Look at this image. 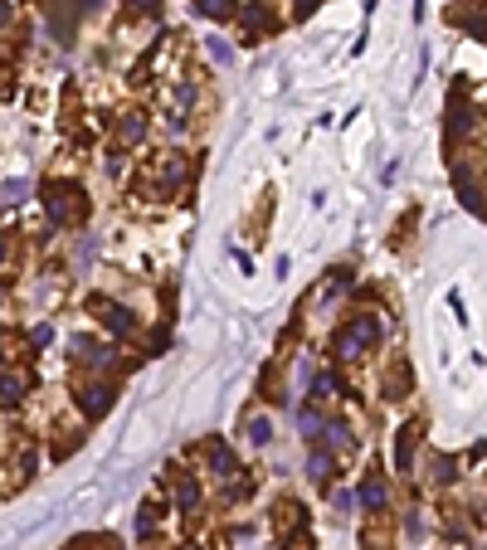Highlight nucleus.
<instances>
[{
  "mask_svg": "<svg viewBox=\"0 0 487 550\" xmlns=\"http://www.w3.org/2000/svg\"><path fill=\"white\" fill-rule=\"evenodd\" d=\"M376 336H380L376 317H356V322H351V331H341V341H336V351H341L346 360H356V356H366V351L376 346Z\"/></svg>",
  "mask_w": 487,
  "mask_h": 550,
  "instance_id": "obj_1",
  "label": "nucleus"
},
{
  "mask_svg": "<svg viewBox=\"0 0 487 550\" xmlns=\"http://www.w3.org/2000/svg\"><path fill=\"white\" fill-rule=\"evenodd\" d=\"M108 404H112V389L108 385H88V389H83V409H88V419H98Z\"/></svg>",
  "mask_w": 487,
  "mask_h": 550,
  "instance_id": "obj_2",
  "label": "nucleus"
},
{
  "mask_svg": "<svg viewBox=\"0 0 487 550\" xmlns=\"http://www.w3.org/2000/svg\"><path fill=\"white\" fill-rule=\"evenodd\" d=\"M414 434H419V424H405L400 429V448H395V468L409 472V453H414Z\"/></svg>",
  "mask_w": 487,
  "mask_h": 550,
  "instance_id": "obj_3",
  "label": "nucleus"
},
{
  "mask_svg": "<svg viewBox=\"0 0 487 550\" xmlns=\"http://www.w3.org/2000/svg\"><path fill=\"white\" fill-rule=\"evenodd\" d=\"M458 195H463V205L473 210V215H487V200H483V190L468 180V175H458Z\"/></svg>",
  "mask_w": 487,
  "mask_h": 550,
  "instance_id": "obj_4",
  "label": "nucleus"
},
{
  "mask_svg": "<svg viewBox=\"0 0 487 550\" xmlns=\"http://www.w3.org/2000/svg\"><path fill=\"white\" fill-rule=\"evenodd\" d=\"M69 200H74V185H49V215L54 220L69 215Z\"/></svg>",
  "mask_w": 487,
  "mask_h": 550,
  "instance_id": "obj_5",
  "label": "nucleus"
},
{
  "mask_svg": "<svg viewBox=\"0 0 487 550\" xmlns=\"http://www.w3.org/2000/svg\"><path fill=\"white\" fill-rule=\"evenodd\" d=\"M361 501H366L371 511H380V506H385V482H380V477H371V482L361 487Z\"/></svg>",
  "mask_w": 487,
  "mask_h": 550,
  "instance_id": "obj_6",
  "label": "nucleus"
},
{
  "mask_svg": "<svg viewBox=\"0 0 487 550\" xmlns=\"http://www.w3.org/2000/svg\"><path fill=\"white\" fill-rule=\"evenodd\" d=\"M20 394H25V375H0V399L5 404H15Z\"/></svg>",
  "mask_w": 487,
  "mask_h": 550,
  "instance_id": "obj_7",
  "label": "nucleus"
},
{
  "mask_svg": "<svg viewBox=\"0 0 487 550\" xmlns=\"http://www.w3.org/2000/svg\"><path fill=\"white\" fill-rule=\"evenodd\" d=\"M307 472H312L317 482H326V472H331V458H326V448H312V458H307Z\"/></svg>",
  "mask_w": 487,
  "mask_h": 550,
  "instance_id": "obj_8",
  "label": "nucleus"
},
{
  "mask_svg": "<svg viewBox=\"0 0 487 550\" xmlns=\"http://www.w3.org/2000/svg\"><path fill=\"white\" fill-rule=\"evenodd\" d=\"M210 463H215V472H224V477L234 472V458H229V448H224V443H215V448H210Z\"/></svg>",
  "mask_w": 487,
  "mask_h": 550,
  "instance_id": "obj_9",
  "label": "nucleus"
},
{
  "mask_svg": "<svg viewBox=\"0 0 487 550\" xmlns=\"http://www.w3.org/2000/svg\"><path fill=\"white\" fill-rule=\"evenodd\" d=\"M103 322H108L112 331H122V336H127V331H132V317H127V312H122V307H108V317H103Z\"/></svg>",
  "mask_w": 487,
  "mask_h": 550,
  "instance_id": "obj_10",
  "label": "nucleus"
},
{
  "mask_svg": "<svg viewBox=\"0 0 487 550\" xmlns=\"http://www.w3.org/2000/svg\"><path fill=\"white\" fill-rule=\"evenodd\" d=\"M229 10H234L229 0H200V15H210V20H224Z\"/></svg>",
  "mask_w": 487,
  "mask_h": 550,
  "instance_id": "obj_11",
  "label": "nucleus"
},
{
  "mask_svg": "<svg viewBox=\"0 0 487 550\" xmlns=\"http://www.w3.org/2000/svg\"><path fill=\"white\" fill-rule=\"evenodd\" d=\"M141 122H146V117L132 112V117H127V127H122V141H141Z\"/></svg>",
  "mask_w": 487,
  "mask_h": 550,
  "instance_id": "obj_12",
  "label": "nucleus"
},
{
  "mask_svg": "<svg viewBox=\"0 0 487 550\" xmlns=\"http://www.w3.org/2000/svg\"><path fill=\"white\" fill-rule=\"evenodd\" d=\"M244 25H248V29H258V25H263V0H253V5L244 10Z\"/></svg>",
  "mask_w": 487,
  "mask_h": 550,
  "instance_id": "obj_13",
  "label": "nucleus"
},
{
  "mask_svg": "<svg viewBox=\"0 0 487 550\" xmlns=\"http://www.w3.org/2000/svg\"><path fill=\"white\" fill-rule=\"evenodd\" d=\"M176 501H181L186 511H195V501H200V487H195V482H186V487H181V496H176Z\"/></svg>",
  "mask_w": 487,
  "mask_h": 550,
  "instance_id": "obj_14",
  "label": "nucleus"
},
{
  "mask_svg": "<svg viewBox=\"0 0 487 550\" xmlns=\"http://www.w3.org/2000/svg\"><path fill=\"white\" fill-rule=\"evenodd\" d=\"M268 434H273L268 419H253V424H248V439H253V443H268Z\"/></svg>",
  "mask_w": 487,
  "mask_h": 550,
  "instance_id": "obj_15",
  "label": "nucleus"
},
{
  "mask_svg": "<svg viewBox=\"0 0 487 550\" xmlns=\"http://www.w3.org/2000/svg\"><path fill=\"white\" fill-rule=\"evenodd\" d=\"M326 434H331L336 448H346V443H351V429H346V424H326Z\"/></svg>",
  "mask_w": 487,
  "mask_h": 550,
  "instance_id": "obj_16",
  "label": "nucleus"
},
{
  "mask_svg": "<svg viewBox=\"0 0 487 550\" xmlns=\"http://www.w3.org/2000/svg\"><path fill=\"white\" fill-rule=\"evenodd\" d=\"M302 429H307V434H317V429H322V419H317L312 409H302Z\"/></svg>",
  "mask_w": 487,
  "mask_h": 550,
  "instance_id": "obj_17",
  "label": "nucleus"
},
{
  "mask_svg": "<svg viewBox=\"0 0 487 550\" xmlns=\"http://www.w3.org/2000/svg\"><path fill=\"white\" fill-rule=\"evenodd\" d=\"M468 29H473V34H478V39L487 44V20H478V15H473V20H468Z\"/></svg>",
  "mask_w": 487,
  "mask_h": 550,
  "instance_id": "obj_18",
  "label": "nucleus"
},
{
  "mask_svg": "<svg viewBox=\"0 0 487 550\" xmlns=\"http://www.w3.org/2000/svg\"><path fill=\"white\" fill-rule=\"evenodd\" d=\"M136 10H156V5H161V0H132Z\"/></svg>",
  "mask_w": 487,
  "mask_h": 550,
  "instance_id": "obj_19",
  "label": "nucleus"
},
{
  "mask_svg": "<svg viewBox=\"0 0 487 550\" xmlns=\"http://www.w3.org/2000/svg\"><path fill=\"white\" fill-rule=\"evenodd\" d=\"M298 10H302V15H307V10H312V0H298Z\"/></svg>",
  "mask_w": 487,
  "mask_h": 550,
  "instance_id": "obj_20",
  "label": "nucleus"
}]
</instances>
